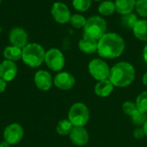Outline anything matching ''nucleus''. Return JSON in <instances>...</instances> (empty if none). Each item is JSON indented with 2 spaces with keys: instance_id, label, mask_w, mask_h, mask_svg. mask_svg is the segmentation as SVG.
Masks as SVG:
<instances>
[{
  "instance_id": "obj_1",
  "label": "nucleus",
  "mask_w": 147,
  "mask_h": 147,
  "mask_svg": "<svg viewBox=\"0 0 147 147\" xmlns=\"http://www.w3.org/2000/svg\"><path fill=\"white\" fill-rule=\"evenodd\" d=\"M125 47L123 38L118 34L106 33L98 40L97 53L104 59H116L123 53Z\"/></svg>"
},
{
  "instance_id": "obj_2",
  "label": "nucleus",
  "mask_w": 147,
  "mask_h": 147,
  "mask_svg": "<svg viewBox=\"0 0 147 147\" xmlns=\"http://www.w3.org/2000/svg\"><path fill=\"white\" fill-rule=\"evenodd\" d=\"M134 78L135 69L128 62L121 61L110 68L109 79L115 87H127L134 82Z\"/></svg>"
},
{
  "instance_id": "obj_3",
  "label": "nucleus",
  "mask_w": 147,
  "mask_h": 147,
  "mask_svg": "<svg viewBox=\"0 0 147 147\" xmlns=\"http://www.w3.org/2000/svg\"><path fill=\"white\" fill-rule=\"evenodd\" d=\"M45 55L46 51L41 45L38 43H28L22 48V60L26 65L36 68L40 66L45 61Z\"/></svg>"
},
{
  "instance_id": "obj_4",
  "label": "nucleus",
  "mask_w": 147,
  "mask_h": 147,
  "mask_svg": "<svg viewBox=\"0 0 147 147\" xmlns=\"http://www.w3.org/2000/svg\"><path fill=\"white\" fill-rule=\"evenodd\" d=\"M107 31V22L106 21L98 16H90L87 19L86 23L84 27V36L100 40Z\"/></svg>"
},
{
  "instance_id": "obj_5",
  "label": "nucleus",
  "mask_w": 147,
  "mask_h": 147,
  "mask_svg": "<svg viewBox=\"0 0 147 147\" xmlns=\"http://www.w3.org/2000/svg\"><path fill=\"white\" fill-rule=\"evenodd\" d=\"M68 120L73 127H84L90 120V110L86 104L83 102L72 104L68 112Z\"/></svg>"
},
{
  "instance_id": "obj_6",
  "label": "nucleus",
  "mask_w": 147,
  "mask_h": 147,
  "mask_svg": "<svg viewBox=\"0 0 147 147\" xmlns=\"http://www.w3.org/2000/svg\"><path fill=\"white\" fill-rule=\"evenodd\" d=\"M47 66L53 71H60L65 64V59L63 53L55 47L50 48L46 52L45 61Z\"/></svg>"
},
{
  "instance_id": "obj_7",
  "label": "nucleus",
  "mask_w": 147,
  "mask_h": 147,
  "mask_svg": "<svg viewBox=\"0 0 147 147\" xmlns=\"http://www.w3.org/2000/svg\"><path fill=\"white\" fill-rule=\"evenodd\" d=\"M89 72L90 76L97 81L109 78L110 68L109 65L101 59H92L88 65Z\"/></svg>"
},
{
  "instance_id": "obj_8",
  "label": "nucleus",
  "mask_w": 147,
  "mask_h": 147,
  "mask_svg": "<svg viewBox=\"0 0 147 147\" xmlns=\"http://www.w3.org/2000/svg\"><path fill=\"white\" fill-rule=\"evenodd\" d=\"M24 131L22 127L18 123H11L8 125L3 134V140L7 141L9 145H16L23 138Z\"/></svg>"
},
{
  "instance_id": "obj_9",
  "label": "nucleus",
  "mask_w": 147,
  "mask_h": 147,
  "mask_svg": "<svg viewBox=\"0 0 147 147\" xmlns=\"http://www.w3.org/2000/svg\"><path fill=\"white\" fill-rule=\"evenodd\" d=\"M51 15L54 21L59 24H65L70 22L71 14L68 6L61 2H55L51 9Z\"/></svg>"
},
{
  "instance_id": "obj_10",
  "label": "nucleus",
  "mask_w": 147,
  "mask_h": 147,
  "mask_svg": "<svg viewBox=\"0 0 147 147\" xmlns=\"http://www.w3.org/2000/svg\"><path fill=\"white\" fill-rule=\"evenodd\" d=\"M9 40L10 45L22 49L28 44V35L24 28L21 27H16L9 31Z\"/></svg>"
},
{
  "instance_id": "obj_11",
  "label": "nucleus",
  "mask_w": 147,
  "mask_h": 147,
  "mask_svg": "<svg viewBox=\"0 0 147 147\" xmlns=\"http://www.w3.org/2000/svg\"><path fill=\"white\" fill-rule=\"evenodd\" d=\"M76 80L72 74L67 71L59 72L53 78V84L56 88L62 90H71L75 85Z\"/></svg>"
},
{
  "instance_id": "obj_12",
  "label": "nucleus",
  "mask_w": 147,
  "mask_h": 147,
  "mask_svg": "<svg viewBox=\"0 0 147 147\" xmlns=\"http://www.w3.org/2000/svg\"><path fill=\"white\" fill-rule=\"evenodd\" d=\"M18 68L16 62L4 59L0 63V78L4 81L11 82L17 75Z\"/></svg>"
},
{
  "instance_id": "obj_13",
  "label": "nucleus",
  "mask_w": 147,
  "mask_h": 147,
  "mask_svg": "<svg viewBox=\"0 0 147 147\" xmlns=\"http://www.w3.org/2000/svg\"><path fill=\"white\" fill-rule=\"evenodd\" d=\"M34 82L39 90L42 91H47L52 88L53 84V78L47 71L40 70L35 72Z\"/></svg>"
},
{
  "instance_id": "obj_14",
  "label": "nucleus",
  "mask_w": 147,
  "mask_h": 147,
  "mask_svg": "<svg viewBox=\"0 0 147 147\" xmlns=\"http://www.w3.org/2000/svg\"><path fill=\"white\" fill-rule=\"evenodd\" d=\"M71 142L77 146H85L90 140L88 131L84 127H74L69 134Z\"/></svg>"
},
{
  "instance_id": "obj_15",
  "label": "nucleus",
  "mask_w": 147,
  "mask_h": 147,
  "mask_svg": "<svg viewBox=\"0 0 147 147\" xmlns=\"http://www.w3.org/2000/svg\"><path fill=\"white\" fill-rule=\"evenodd\" d=\"M115 86L109 78L98 81L95 86V93L99 97H107L114 90Z\"/></svg>"
},
{
  "instance_id": "obj_16",
  "label": "nucleus",
  "mask_w": 147,
  "mask_h": 147,
  "mask_svg": "<svg viewBox=\"0 0 147 147\" xmlns=\"http://www.w3.org/2000/svg\"><path fill=\"white\" fill-rule=\"evenodd\" d=\"M97 47H98V41L96 40L84 35L78 43L79 49L83 53L87 54H91L97 52Z\"/></svg>"
},
{
  "instance_id": "obj_17",
  "label": "nucleus",
  "mask_w": 147,
  "mask_h": 147,
  "mask_svg": "<svg viewBox=\"0 0 147 147\" xmlns=\"http://www.w3.org/2000/svg\"><path fill=\"white\" fill-rule=\"evenodd\" d=\"M115 4L117 13L125 16L134 11L136 6V0H115Z\"/></svg>"
},
{
  "instance_id": "obj_18",
  "label": "nucleus",
  "mask_w": 147,
  "mask_h": 147,
  "mask_svg": "<svg viewBox=\"0 0 147 147\" xmlns=\"http://www.w3.org/2000/svg\"><path fill=\"white\" fill-rule=\"evenodd\" d=\"M22 49L15 46H8L4 47L3 51V56L4 59L11 60V61H17L22 59Z\"/></svg>"
},
{
  "instance_id": "obj_19",
  "label": "nucleus",
  "mask_w": 147,
  "mask_h": 147,
  "mask_svg": "<svg viewBox=\"0 0 147 147\" xmlns=\"http://www.w3.org/2000/svg\"><path fill=\"white\" fill-rule=\"evenodd\" d=\"M133 30L137 39L147 41V20H138Z\"/></svg>"
},
{
  "instance_id": "obj_20",
  "label": "nucleus",
  "mask_w": 147,
  "mask_h": 147,
  "mask_svg": "<svg viewBox=\"0 0 147 147\" xmlns=\"http://www.w3.org/2000/svg\"><path fill=\"white\" fill-rule=\"evenodd\" d=\"M73 127H74L73 125L68 119H63V120L59 121V123L57 124L56 131H57L58 134H59L61 136H66V135L70 134V133L71 132Z\"/></svg>"
},
{
  "instance_id": "obj_21",
  "label": "nucleus",
  "mask_w": 147,
  "mask_h": 147,
  "mask_svg": "<svg viewBox=\"0 0 147 147\" xmlns=\"http://www.w3.org/2000/svg\"><path fill=\"white\" fill-rule=\"evenodd\" d=\"M116 11L115 4L112 1H103L98 6V12L102 16H110Z\"/></svg>"
},
{
  "instance_id": "obj_22",
  "label": "nucleus",
  "mask_w": 147,
  "mask_h": 147,
  "mask_svg": "<svg viewBox=\"0 0 147 147\" xmlns=\"http://www.w3.org/2000/svg\"><path fill=\"white\" fill-rule=\"evenodd\" d=\"M138 22V18L137 16L134 13H130L127 15L123 16V17L121 18V24L125 28L127 29H133L136 24V22Z\"/></svg>"
},
{
  "instance_id": "obj_23",
  "label": "nucleus",
  "mask_w": 147,
  "mask_h": 147,
  "mask_svg": "<svg viewBox=\"0 0 147 147\" xmlns=\"http://www.w3.org/2000/svg\"><path fill=\"white\" fill-rule=\"evenodd\" d=\"M135 103L139 111L147 113V90L143 91L138 96Z\"/></svg>"
},
{
  "instance_id": "obj_24",
  "label": "nucleus",
  "mask_w": 147,
  "mask_h": 147,
  "mask_svg": "<svg viewBox=\"0 0 147 147\" xmlns=\"http://www.w3.org/2000/svg\"><path fill=\"white\" fill-rule=\"evenodd\" d=\"M86 19L84 16L80 15V14H74L71 15V19H70V22L71 24V26L75 28H84L85 23H86Z\"/></svg>"
},
{
  "instance_id": "obj_25",
  "label": "nucleus",
  "mask_w": 147,
  "mask_h": 147,
  "mask_svg": "<svg viewBox=\"0 0 147 147\" xmlns=\"http://www.w3.org/2000/svg\"><path fill=\"white\" fill-rule=\"evenodd\" d=\"M91 0H72V6L77 11L84 12L90 9Z\"/></svg>"
},
{
  "instance_id": "obj_26",
  "label": "nucleus",
  "mask_w": 147,
  "mask_h": 147,
  "mask_svg": "<svg viewBox=\"0 0 147 147\" xmlns=\"http://www.w3.org/2000/svg\"><path fill=\"white\" fill-rule=\"evenodd\" d=\"M131 121L134 125L138 127H143V125L147 121L146 113H143L138 110L135 114H134L131 116Z\"/></svg>"
},
{
  "instance_id": "obj_27",
  "label": "nucleus",
  "mask_w": 147,
  "mask_h": 147,
  "mask_svg": "<svg viewBox=\"0 0 147 147\" xmlns=\"http://www.w3.org/2000/svg\"><path fill=\"white\" fill-rule=\"evenodd\" d=\"M122 111L125 115L128 116H132L134 114H135L138 111L136 103L131 101H127L122 104Z\"/></svg>"
},
{
  "instance_id": "obj_28",
  "label": "nucleus",
  "mask_w": 147,
  "mask_h": 147,
  "mask_svg": "<svg viewBox=\"0 0 147 147\" xmlns=\"http://www.w3.org/2000/svg\"><path fill=\"white\" fill-rule=\"evenodd\" d=\"M135 9L140 16L147 17V0H136Z\"/></svg>"
},
{
  "instance_id": "obj_29",
  "label": "nucleus",
  "mask_w": 147,
  "mask_h": 147,
  "mask_svg": "<svg viewBox=\"0 0 147 147\" xmlns=\"http://www.w3.org/2000/svg\"><path fill=\"white\" fill-rule=\"evenodd\" d=\"M133 135L135 139L137 140H140L142 138H144L146 135H145V132H144V129H143V127H137L134 132H133Z\"/></svg>"
},
{
  "instance_id": "obj_30",
  "label": "nucleus",
  "mask_w": 147,
  "mask_h": 147,
  "mask_svg": "<svg viewBox=\"0 0 147 147\" xmlns=\"http://www.w3.org/2000/svg\"><path fill=\"white\" fill-rule=\"evenodd\" d=\"M6 88H7V82L2 78H0V94L3 93L5 91Z\"/></svg>"
},
{
  "instance_id": "obj_31",
  "label": "nucleus",
  "mask_w": 147,
  "mask_h": 147,
  "mask_svg": "<svg viewBox=\"0 0 147 147\" xmlns=\"http://www.w3.org/2000/svg\"><path fill=\"white\" fill-rule=\"evenodd\" d=\"M143 58H144L145 61L147 63V44L145 46L144 50H143Z\"/></svg>"
},
{
  "instance_id": "obj_32",
  "label": "nucleus",
  "mask_w": 147,
  "mask_h": 147,
  "mask_svg": "<svg viewBox=\"0 0 147 147\" xmlns=\"http://www.w3.org/2000/svg\"><path fill=\"white\" fill-rule=\"evenodd\" d=\"M11 145H9L7 141H5V140H3V141H1L0 142V147H10Z\"/></svg>"
},
{
  "instance_id": "obj_33",
  "label": "nucleus",
  "mask_w": 147,
  "mask_h": 147,
  "mask_svg": "<svg viewBox=\"0 0 147 147\" xmlns=\"http://www.w3.org/2000/svg\"><path fill=\"white\" fill-rule=\"evenodd\" d=\"M142 81H143V84L147 86V72H146L145 74H144V76H143V78H142Z\"/></svg>"
},
{
  "instance_id": "obj_34",
  "label": "nucleus",
  "mask_w": 147,
  "mask_h": 147,
  "mask_svg": "<svg viewBox=\"0 0 147 147\" xmlns=\"http://www.w3.org/2000/svg\"><path fill=\"white\" fill-rule=\"evenodd\" d=\"M143 129H144V132H145V135L147 137V121L143 125Z\"/></svg>"
},
{
  "instance_id": "obj_35",
  "label": "nucleus",
  "mask_w": 147,
  "mask_h": 147,
  "mask_svg": "<svg viewBox=\"0 0 147 147\" xmlns=\"http://www.w3.org/2000/svg\"><path fill=\"white\" fill-rule=\"evenodd\" d=\"M94 1H102V0H94Z\"/></svg>"
},
{
  "instance_id": "obj_36",
  "label": "nucleus",
  "mask_w": 147,
  "mask_h": 147,
  "mask_svg": "<svg viewBox=\"0 0 147 147\" xmlns=\"http://www.w3.org/2000/svg\"><path fill=\"white\" fill-rule=\"evenodd\" d=\"M1 3H2V0H0V4H1Z\"/></svg>"
}]
</instances>
